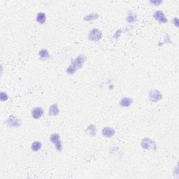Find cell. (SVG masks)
<instances>
[{"label":"cell","instance_id":"obj_18","mask_svg":"<svg viewBox=\"0 0 179 179\" xmlns=\"http://www.w3.org/2000/svg\"><path fill=\"white\" fill-rule=\"evenodd\" d=\"M9 99V96L8 95L6 94V93L4 92H1L0 93V99H1V102H5Z\"/></svg>","mask_w":179,"mask_h":179},{"label":"cell","instance_id":"obj_16","mask_svg":"<svg viewBox=\"0 0 179 179\" xmlns=\"http://www.w3.org/2000/svg\"><path fill=\"white\" fill-rule=\"evenodd\" d=\"M41 146H42V144H41V142L36 141H34V143H32L31 148H32V151L38 152V150L41 148Z\"/></svg>","mask_w":179,"mask_h":179},{"label":"cell","instance_id":"obj_12","mask_svg":"<svg viewBox=\"0 0 179 179\" xmlns=\"http://www.w3.org/2000/svg\"><path fill=\"white\" fill-rule=\"evenodd\" d=\"M36 21L39 24H44L46 21V15L44 13H38L36 16Z\"/></svg>","mask_w":179,"mask_h":179},{"label":"cell","instance_id":"obj_1","mask_svg":"<svg viewBox=\"0 0 179 179\" xmlns=\"http://www.w3.org/2000/svg\"><path fill=\"white\" fill-rule=\"evenodd\" d=\"M141 147L143 149L146 150H155L157 148V145L155 144V141L153 139L149 138H144L141 142Z\"/></svg>","mask_w":179,"mask_h":179},{"label":"cell","instance_id":"obj_10","mask_svg":"<svg viewBox=\"0 0 179 179\" xmlns=\"http://www.w3.org/2000/svg\"><path fill=\"white\" fill-rule=\"evenodd\" d=\"M133 102V99L130 97H123L120 101V105L123 107H129Z\"/></svg>","mask_w":179,"mask_h":179},{"label":"cell","instance_id":"obj_6","mask_svg":"<svg viewBox=\"0 0 179 179\" xmlns=\"http://www.w3.org/2000/svg\"><path fill=\"white\" fill-rule=\"evenodd\" d=\"M153 18L160 23H167L168 20L165 16L164 13L161 11H156L153 13Z\"/></svg>","mask_w":179,"mask_h":179},{"label":"cell","instance_id":"obj_19","mask_svg":"<svg viewBox=\"0 0 179 179\" xmlns=\"http://www.w3.org/2000/svg\"><path fill=\"white\" fill-rule=\"evenodd\" d=\"M121 33H122V30L121 29H118V31L116 32L115 33L114 36H113V37L114 38H118L120 37V36L121 35Z\"/></svg>","mask_w":179,"mask_h":179},{"label":"cell","instance_id":"obj_15","mask_svg":"<svg viewBox=\"0 0 179 179\" xmlns=\"http://www.w3.org/2000/svg\"><path fill=\"white\" fill-rule=\"evenodd\" d=\"M96 127L93 125H90L86 129L87 133L89 135H91V136H95L96 135Z\"/></svg>","mask_w":179,"mask_h":179},{"label":"cell","instance_id":"obj_13","mask_svg":"<svg viewBox=\"0 0 179 179\" xmlns=\"http://www.w3.org/2000/svg\"><path fill=\"white\" fill-rule=\"evenodd\" d=\"M136 19H137L136 15L134 12H132V11H129L128 16H127L126 17L127 22H128V23H134V22H136Z\"/></svg>","mask_w":179,"mask_h":179},{"label":"cell","instance_id":"obj_11","mask_svg":"<svg viewBox=\"0 0 179 179\" xmlns=\"http://www.w3.org/2000/svg\"><path fill=\"white\" fill-rule=\"evenodd\" d=\"M48 113L51 115H58L60 113V109L58 105L57 104H53L50 106L49 110H48Z\"/></svg>","mask_w":179,"mask_h":179},{"label":"cell","instance_id":"obj_8","mask_svg":"<svg viewBox=\"0 0 179 179\" xmlns=\"http://www.w3.org/2000/svg\"><path fill=\"white\" fill-rule=\"evenodd\" d=\"M115 131L113 128H110V127H106L104 128L102 130V135L106 138H111L115 135Z\"/></svg>","mask_w":179,"mask_h":179},{"label":"cell","instance_id":"obj_5","mask_svg":"<svg viewBox=\"0 0 179 179\" xmlns=\"http://www.w3.org/2000/svg\"><path fill=\"white\" fill-rule=\"evenodd\" d=\"M148 97H149L150 101L153 102H157L160 101L162 99V94L159 90H152L149 92Z\"/></svg>","mask_w":179,"mask_h":179},{"label":"cell","instance_id":"obj_20","mask_svg":"<svg viewBox=\"0 0 179 179\" xmlns=\"http://www.w3.org/2000/svg\"><path fill=\"white\" fill-rule=\"evenodd\" d=\"M162 2V1H151L150 3L155 5V6H158L159 4H160Z\"/></svg>","mask_w":179,"mask_h":179},{"label":"cell","instance_id":"obj_17","mask_svg":"<svg viewBox=\"0 0 179 179\" xmlns=\"http://www.w3.org/2000/svg\"><path fill=\"white\" fill-rule=\"evenodd\" d=\"M38 55H39L40 58H43V59H46V58H49V52L47 49H41L38 52Z\"/></svg>","mask_w":179,"mask_h":179},{"label":"cell","instance_id":"obj_4","mask_svg":"<svg viewBox=\"0 0 179 179\" xmlns=\"http://www.w3.org/2000/svg\"><path fill=\"white\" fill-rule=\"evenodd\" d=\"M88 38L90 40L94 41H97L102 39V32L99 29H93L89 32L88 34Z\"/></svg>","mask_w":179,"mask_h":179},{"label":"cell","instance_id":"obj_21","mask_svg":"<svg viewBox=\"0 0 179 179\" xmlns=\"http://www.w3.org/2000/svg\"><path fill=\"white\" fill-rule=\"evenodd\" d=\"M173 22H174V24H175V25L177 27H178V18H174V21H173Z\"/></svg>","mask_w":179,"mask_h":179},{"label":"cell","instance_id":"obj_7","mask_svg":"<svg viewBox=\"0 0 179 179\" xmlns=\"http://www.w3.org/2000/svg\"><path fill=\"white\" fill-rule=\"evenodd\" d=\"M6 124L11 128H18L21 125V123L18 118L11 116L6 120Z\"/></svg>","mask_w":179,"mask_h":179},{"label":"cell","instance_id":"obj_9","mask_svg":"<svg viewBox=\"0 0 179 179\" xmlns=\"http://www.w3.org/2000/svg\"><path fill=\"white\" fill-rule=\"evenodd\" d=\"M43 114V110L41 107H35L32 111V115L34 119H38Z\"/></svg>","mask_w":179,"mask_h":179},{"label":"cell","instance_id":"obj_3","mask_svg":"<svg viewBox=\"0 0 179 179\" xmlns=\"http://www.w3.org/2000/svg\"><path fill=\"white\" fill-rule=\"evenodd\" d=\"M50 141L53 143H54L56 148L58 151H61L62 150V143L60 140L59 134L53 133V134H51V137H50Z\"/></svg>","mask_w":179,"mask_h":179},{"label":"cell","instance_id":"obj_14","mask_svg":"<svg viewBox=\"0 0 179 179\" xmlns=\"http://www.w3.org/2000/svg\"><path fill=\"white\" fill-rule=\"evenodd\" d=\"M99 14H97V13H92L89 15H87L85 16L84 18V21H94L95 19H97L99 18Z\"/></svg>","mask_w":179,"mask_h":179},{"label":"cell","instance_id":"obj_2","mask_svg":"<svg viewBox=\"0 0 179 179\" xmlns=\"http://www.w3.org/2000/svg\"><path fill=\"white\" fill-rule=\"evenodd\" d=\"M85 60H86L85 56L81 55V56H78L76 58H75V59L72 61V62H71L70 66L72 67L75 70H76L77 71L78 69L82 68V67H83V64H84Z\"/></svg>","mask_w":179,"mask_h":179}]
</instances>
